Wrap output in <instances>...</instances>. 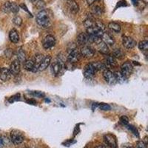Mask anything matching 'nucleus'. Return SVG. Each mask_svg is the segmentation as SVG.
<instances>
[{
    "mask_svg": "<svg viewBox=\"0 0 148 148\" xmlns=\"http://www.w3.org/2000/svg\"><path fill=\"white\" fill-rule=\"evenodd\" d=\"M36 21L39 26L42 27H48L51 25V21L48 12L46 10H41L36 16Z\"/></svg>",
    "mask_w": 148,
    "mask_h": 148,
    "instance_id": "nucleus-1",
    "label": "nucleus"
},
{
    "mask_svg": "<svg viewBox=\"0 0 148 148\" xmlns=\"http://www.w3.org/2000/svg\"><path fill=\"white\" fill-rule=\"evenodd\" d=\"M10 140L14 145H18L23 142L24 140H25V136L20 130H13L10 132Z\"/></svg>",
    "mask_w": 148,
    "mask_h": 148,
    "instance_id": "nucleus-2",
    "label": "nucleus"
},
{
    "mask_svg": "<svg viewBox=\"0 0 148 148\" xmlns=\"http://www.w3.org/2000/svg\"><path fill=\"white\" fill-rule=\"evenodd\" d=\"M2 10L5 13H13V14H17L19 10V6L15 2H7L4 4Z\"/></svg>",
    "mask_w": 148,
    "mask_h": 148,
    "instance_id": "nucleus-3",
    "label": "nucleus"
},
{
    "mask_svg": "<svg viewBox=\"0 0 148 148\" xmlns=\"http://www.w3.org/2000/svg\"><path fill=\"white\" fill-rule=\"evenodd\" d=\"M104 143L110 148H117V140L114 135L108 133L104 136Z\"/></svg>",
    "mask_w": 148,
    "mask_h": 148,
    "instance_id": "nucleus-4",
    "label": "nucleus"
},
{
    "mask_svg": "<svg viewBox=\"0 0 148 148\" xmlns=\"http://www.w3.org/2000/svg\"><path fill=\"white\" fill-rule=\"evenodd\" d=\"M103 77H104L105 82L110 85H113L116 83V79L114 73L110 70H104L103 72Z\"/></svg>",
    "mask_w": 148,
    "mask_h": 148,
    "instance_id": "nucleus-5",
    "label": "nucleus"
},
{
    "mask_svg": "<svg viewBox=\"0 0 148 148\" xmlns=\"http://www.w3.org/2000/svg\"><path fill=\"white\" fill-rule=\"evenodd\" d=\"M95 50L90 46H84L80 51V54L82 56L86 59H91L94 56Z\"/></svg>",
    "mask_w": 148,
    "mask_h": 148,
    "instance_id": "nucleus-6",
    "label": "nucleus"
},
{
    "mask_svg": "<svg viewBox=\"0 0 148 148\" xmlns=\"http://www.w3.org/2000/svg\"><path fill=\"white\" fill-rule=\"evenodd\" d=\"M56 39L52 35H47L44 38L42 41V45L45 49H50L55 46Z\"/></svg>",
    "mask_w": 148,
    "mask_h": 148,
    "instance_id": "nucleus-7",
    "label": "nucleus"
},
{
    "mask_svg": "<svg viewBox=\"0 0 148 148\" xmlns=\"http://www.w3.org/2000/svg\"><path fill=\"white\" fill-rule=\"evenodd\" d=\"M133 71V66L129 62H126L124 64L121 65V73L125 76L126 78H127L128 76H130L132 74Z\"/></svg>",
    "mask_w": 148,
    "mask_h": 148,
    "instance_id": "nucleus-8",
    "label": "nucleus"
},
{
    "mask_svg": "<svg viewBox=\"0 0 148 148\" xmlns=\"http://www.w3.org/2000/svg\"><path fill=\"white\" fill-rule=\"evenodd\" d=\"M81 57L80 52L77 49L75 48L71 51L69 56H67V62L70 63H76L78 62Z\"/></svg>",
    "mask_w": 148,
    "mask_h": 148,
    "instance_id": "nucleus-9",
    "label": "nucleus"
},
{
    "mask_svg": "<svg viewBox=\"0 0 148 148\" xmlns=\"http://www.w3.org/2000/svg\"><path fill=\"white\" fill-rule=\"evenodd\" d=\"M21 70V65H20V62L18 60V59H16V60L13 61L12 63L10 64V71L11 75H14V76H16L19 73Z\"/></svg>",
    "mask_w": 148,
    "mask_h": 148,
    "instance_id": "nucleus-10",
    "label": "nucleus"
},
{
    "mask_svg": "<svg viewBox=\"0 0 148 148\" xmlns=\"http://www.w3.org/2000/svg\"><path fill=\"white\" fill-rule=\"evenodd\" d=\"M96 72V71L94 69V67H92V64L90 63L84 67L83 74H84V77L87 78V79H91L95 76Z\"/></svg>",
    "mask_w": 148,
    "mask_h": 148,
    "instance_id": "nucleus-11",
    "label": "nucleus"
},
{
    "mask_svg": "<svg viewBox=\"0 0 148 148\" xmlns=\"http://www.w3.org/2000/svg\"><path fill=\"white\" fill-rule=\"evenodd\" d=\"M63 68L62 62L60 60H56L51 65V71L54 76H58Z\"/></svg>",
    "mask_w": 148,
    "mask_h": 148,
    "instance_id": "nucleus-12",
    "label": "nucleus"
},
{
    "mask_svg": "<svg viewBox=\"0 0 148 148\" xmlns=\"http://www.w3.org/2000/svg\"><path fill=\"white\" fill-rule=\"evenodd\" d=\"M122 44L124 47L127 49H132L136 45V40L130 36H123L122 38Z\"/></svg>",
    "mask_w": 148,
    "mask_h": 148,
    "instance_id": "nucleus-13",
    "label": "nucleus"
},
{
    "mask_svg": "<svg viewBox=\"0 0 148 148\" xmlns=\"http://www.w3.org/2000/svg\"><path fill=\"white\" fill-rule=\"evenodd\" d=\"M101 41L105 43L107 45H110V46H113L115 43L114 39H113V37L110 35L108 33H103L102 36H101Z\"/></svg>",
    "mask_w": 148,
    "mask_h": 148,
    "instance_id": "nucleus-14",
    "label": "nucleus"
},
{
    "mask_svg": "<svg viewBox=\"0 0 148 148\" xmlns=\"http://www.w3.org/2000/svg\"><path fill=\"white\" fill-rule=\"evenodd\" d=\"M51 56H45L43 60L42 61V62L40 63L39 64V71H43L45 70H46L47 68L50 64H51Z\"/></svg>",
    "mask_w": 148,
    "mask_h": 148,
    "instance_id": "nucleus-15",
    "label": "nucleus"
},
{
    "mask_svg": "<svg viewBox=\"0 0 148 148\" xmlns=\"http://www.w3.org/2000/svg\"><path fill=\"white\" fill-rule=\"evenodd\" d=\"M11 73H10L9 69L6 68V67H3L2 69H0V79L2 82L8 81L10 78Z\"/></svg>",
    "mask_w": 148,
    "mask_h": 148,
    "instance_id": "nucleus-16",
    "label": "nucleus"
},
{
    "mask_svg": "<svg viewBox=\"0 0 148 148\" xmlns=\"http://www.w3.org/2000/svg\"><path fill=\"white\" fill-rule=\"evenodd\" d=\"M67 7L69 8L70 11L73 13V14H77L78 12H79V5L76 3V1H74V0H69L67 2Z\"/></svg>",
    "mask_w": 148,
    "mask_h": 148,
    "instance_id": "nucleus-17",
    "label": "nucleus"
},
{
    "mask_svg": "<svg viewBox=\"0 0 148 148\" xmlns=\"http://www.w3.org/2000/svg\"><path fill=\"white\" fill-rule=\"evenodd\" d=\"M88 42V35L84 33H81L77 36V43L79 45H85Z\"/></svg>",
    "mask_w": 148,
    "mask_h": 148,
    "instance_id": "nucleus-18",
    "label": "nucleus"
},
{
    "mask_svg": "<svg viewBox=\"0 0 148 148\" xmlns=\"http://www.w3.org/2000/svg\"><path fill=\"white\" fill-rule=\"evenodd\" d=\"M97 48L98 51H99L101 53L104 54V55H108V54L109 53V48H108V46L103 41H101L99 43H98Z\"/></svg>",
    "mask_w": 148,
    "mask_h": 148,
    "instance_id": "nucleus-19",
    "label": "nucleus"
},
{
    "mask_svg": "<svg viewBox=\"0 0 148 148\" xmlns=\"http://www.w3.org/2000/svg\"><path fill=\"white\" fill-rule=\"evenodd\" d=\"M9 39L13 43H17L19 41V36L16 29H12L9 33Z\"/></svg>",
    "mask_w": 148,
    "mask_h": 148,
    "instance_id": "nucleus-20",
    "label": "nucleus"
},
{
    "mask_svg": "<svg viewBox=\"0 0 148 148\" xmlns=\"http://www.w3.org/2000/svg\"><path fill=\"white\" fill-rule=\"evenodd\" d=\"M105 64L106 66H109V67H115L117 66V62L116 60V58L113 56L111 55H108V56L105 59Z\"/></svg>",
    "mask_w": 148,
    "mask_h": 148,
    "instance_id": "nucleus-21",
    "label": "nucleus"
},
{
    "mask_svg": "<svg viewBox=\"0 0 148 148\" xmlns=\"http://www.w3.org/2000/svg\"><path fill=\"white\" fill-rule=\"evenodd\" d=\"M24 68L27 71H33L34 68V59L26 60L23 63Z\"/></svg>",
    "mask_w": 148,
    "mask_h": 148,
    "instance_id": "nucleus-22",
    "label": "nucleus"
},
{
    "mask_svg": "<svg viewBox=\"0 0 148 148\" xmlns=\"http://www.w3.org/2000/svg\"><path fill=\"white\" fill-rule=\"evenodd\" d=\"M92 65V67H94V69L97 71H104V70L107 68L106 64L104 63L101 62H96L91 63Z\"/></svg>",
    "mask_w": 148,
    "mask_h": 148,
    "instance_id": "nucleus-23",
    "label": "nucleus"
},
{
    "mask_svg": "<svg viewBox=\"0 0 148 148\" xmlns=\"http://www.w3.org/2000/svg\"><path fill=\"white\" fill-rule=\"evenodd\" d=\"M114 75L116 79V82L122 84V83H125V81H126L127 78L125 77L122 73H121V71H116V72L114 73Z\"/></svg>",
    "mask_w": 148,
    "mask_h": 148,
    "instance_id": "nucleus-24",
    "label": "nucleus"
},
{
    "mask_svg": "<svg viewBox=\"0 0 148 148\" xmlns=\"http://www.w3.org/2000/svg\"><path fill=\"white\" fill-rule=\"evenodd\" d=\"M108 27H109V28L111 30H113V31H114L116 33L120 32V30H121V26L118 23H116L115 22H110L108 24Z\"/></svg>",
    "mask_w": 148,
    "mask_h": 148,
    "instance_id": "nucleus-25",
    "label": "nucleus"
},
{
    "mask_svg": "<svg viewBox=\"0 0 148 148\" xmlns=\"http://www.w3.org/2000/svg\"><path fill=\"white\" fill-rule=\"evenodd\" d=\"M125 53H124V51L120 48L115 49L113 53V56L115 58H117V59H121L122 58L125 57Z\"/></svg>",
    "mask_w": 148,
    "mask_h": 148,
    "instance_id": "nucleus-26",
    "label": "nucleus"
},
{
    "mask_svg": "<svg viewBox=\"0 0 148 148\" xmlns=\"http://www.w3.org/2000/svg\"><path fill=\"white\" fill-rule=\"evenodd\" d=\"M17 56H18V60L20 62H25L26 61V54L25 51L22 49H19L17 52Z\"/></svg>",
    "mask_w": 148,
    "mask_h": 148,
    "instance_id": "nucleus-27",
    "label": "nucleus"
},
{
    "mask_svg": "<svg viewBox=\"0 0 148 148\" xmlns=\"http://www.w3.org/2000/svg\"><path fill=\"white\" fill-rule=\"evenodd\" d=\"M138 48L141 50V51L144 52H147L148 51V42L147 40L141 41L138 43Z\"/></svg>",
    "mask_w": 148,
    "mask_h": 148,
    "instance_id": "nucleus-28",
    "label": "nucleus"
},
{
    "mask_svg": "<svg viewBox=\"0 0 148 148\" xmlns=\"http://www.w3.org/2000/svg\"><path fill=\"white\" fill-rule=\"evenodd\" d=\"M92 14H94V15H97V16H101L103 13V10L101 7L99 6H98V5H96L94 7L92 8Z\"/></svg>",
    "mask_w": 148,
    "mask_h": 148,
    "instance_id": "nucleus-29",
    "label": "nucleus"
},
{
    "mask_svg": "<svg viewBox=\"0 0 148 148\" xmlns=\"http://www.w3.org/2000/svg\"><path fill=\"white\" fill-rule=\"evenodd\" d=\"M127 126V128L128 130H129L130 131H131L132 133H133V134L136 136L138 137L139 136V134H138V130H137L136 127H135L134 126H133V125H130L129 124H128L127 125H126Z\"/></svg>",
    "mask_w": 148,
    "mask_h": 148,
    "instance_id": "nucleus-30",
    "label": "nucleus"
},
{
    "mask_svg": "<svg viewBox=\"0 0 148 148\" xmlns=\"http://www.w3.org/2000/svg\"><path fill=\"white\" fill-rule=\"evenodd\" d=\"M13 22L17 26H21L22 24V19L19 16H16L14 18H13Z\"/></svg>",
    "mask_w": 148,
    "mask_h": 148,
    "instance_id": "nucleus-31",
    "label": "nucleus"
},
{
    "mask_svg": "<svg viewBox=\"0 0 148 148\" xmlns=\"http://www.w3.org/2000/svg\"><path fill=\"white\" fill-rule=\"evenodd\" d=\"M99 108L101 110H110L111 109V107L109 104H105V103H101V104H99Z\"/></svg>",
    "mask_w": 148,
    "mask_h": 148,
    "instance_id": "nucleus-32",
    "label": "nucleus"
},
{
    "mask_svg": "<svg viewBox=\"0 0 148 148\" xmlns=\"http://www.w3.org/2000/svg\"><path fill=\"white\" fill-rule=\"evenodd\" d=\"M19 99H20V94H19V93H17V94L12 96L11 97L8 99V101L10 103H12V102H14V101H18V100Z\"/></svg>",
    "mask_w": 148,
    "mask_h": 148,
    "instance_id": "nucleus-33",
    "label": "nucleus"
},
{
    "mask_svg": "<svg viewBox=\"0 0 148 148\" xmlns=\"http://www.w3.org/2000/svg\"><path fill=\"white\" fill-rule=\"evenodd\" d=\"M120 122L124 125H127L129 124V119L125 116H121V118H120Z\"/></svg>",
    "mask_w": 148,
    "mask_h": 148,
    "instance_id": "nucleus-34",
    "label": "nucleus"
},
{
    "mask_svg": "<svg viewBox=\"0 0 148 148\" xmlns=\"http://www.w3.org/2000/svg\"><path fill=\"white\" fill-rule=\"evenodd\" d=\"M33 96H36V97H44L45 96V93L42 92H39V91H32V92H30Z\"/></svg>",
    "mask_w": 148,
    "mask_h": 148,
    "instance_id": "nucleus-35",
    "label": "nucleus"
},
{
    "mask_svg": "<svg viewBox=\"0 0 148 148\" xmlns=\"http://www.w3.org/2000/svg\"><path fill=\"white\" fill-rule=\"evenodd\" d=\"M36 7L39 9H41V10H42V9H43L45 7V2L43 0H40V1H39V2L36 3Z\"/></svg>",
    "mask_w": 148,
    "mask_h": 148,
    "instance_id": "nucleus-36",
    "label": "nucleus"
},
{
    "mask_svg": "<svg viewBox=\"0 0 148 148\" xmlns=\"http://www.w3.org/2000/svg\"><path fill=\"white\" fill-rule=\"evenodd\" d=\"M147 144L145 143L143 141H138L136 144V148H147Z\"/></svg>",
    "mask_w": 148,
    "mask_h": 148,
    "instance_id": "nucleus-37",
    "label": "nucleus"
},
{
    "mask_svg": "<svg viewBox=\"0 0 148 148\" xmlns=\"http://www.w3.org/2000/svg\"><path fill=\"white\" fill-rule=\"evenodd\" d=\"M27 102L29 104H34V105H36V101L34 99H27Z\"/></svg>",
    "mask_w": 148,
    "mask_h": 148,
    "instance_id": "nucleus-38",
    "label": "nucleus"
},
{
    "mask_svg": "<svg viewBox=\"0 0 148 148\" xmlns=\"http://www.w3.org/2000/svg\"><path fill=\"white\" fill-rule=\"evenodd\" d=\"M98 1H100V0H87V3H88V5H91L95 2H98Z\"/></svg>",
    "mask_w": 148,
    "mask_h": 148,
    "instance_id": "nucleus-39",
    "label": "nucleus"
},
{
    "mask_svg": "<svg viewBox=\"0 0 148 148\" xmlns=\"http://www.w3.org/2000/svg\"><path fill=\"white\" fill-rule=\"evenodd\" d=\"M4 147V140L2 137L0 136V148H3Z\"/></svg>",
    "mask_w": 148,
    "mask_h": 148,
    "instance_id": "nucleus-40",
    "label": "nucleus"
},
{
    "mask_svg": "<svg viewBox=\"0 0 148 148\" xmlns=\"http://www.w3.org/2000/svg\"><path fill=\"white\" fill-rule=\"evenodd\" d=\"M20 7H22L23 9H25V10H26V11H27V12H28L29 14H30V13L28 11V10H27V8H26L25 5H24V4H22V5H20Z\"/></svg>",
    "mask_w": 148,
    "mask_h": 148,
    "instance_id": "nucleus-41",
    "label": "nucleus"
},
{
    "mask_svg": "<svg viewBox=\"0 0 148 148\" xmlns=\"http://www.w3.org/2000/svg\"><path fill=\"white\" fill-rule=\"evenodd\" d=\"M120 148H133V147H132L130 146V145H121V147H120Z\"/></svg>",
    "mask_w": 148,
    "mask_h": 148,
    "instance_id": "nucleus-42",
    "label": "nucleus"
},
{
    "mask_svg": "<svg viewBox=\"0 0 148 148\" xmlns=\"http://www.w3.org/2000/svg\"><path fill=\"white\" fill-rule=\"evenodd\" d=\"M94 148H106V147L103 145H98V146L95 147Z\"/></svg>",
    "mask_w": 148,
    "mask_h": 148,
    "instance_id": "nucleus-43",
    "label": "nucleus"
},
{
    "mask_svg": "<svg viewBox=\"0 0 148 148\" xmlns=\"http://www.w3.org/2000/svg\"><path fill=\"white\" fill-rule=\"evenodd\" d=\"M132 2L134 5H137V4H138V0H132Z\"/></svg>",
    "mask_w": 148,
    "mask_h": 148,
    "instance_id": "nucleus-44",
    "label": "nucleus"
},
{
    "mask_svg": "<svg viewBox=\"0 0 148 148\" xmlns=\"http://www.w3.org/2000/svg\"><path fill=\"white\" fill-rule=\"evenodd\" d=\"M144 2H145V3H147V2H148V0H143Z\"/></svg>",
    "mask_w": 148,
    "mask_h": 148,
    "instance_id": "nucleus-45",
    "label": "nucleus"
},
{
    "mask_svg": "<svg viewBox=\"0 0 148 148\" xmlns=\"http://www.w3.org/2000/svg\"><path fill=\"white\" fill-rule=\"evenodd\" d=\"M30 2H36V0H30Z\"/></svg>",
    "mask_w": 148,
    "mask_h": 148,
    "instance_id": "nucleus-46",
    "label": "nucleus"
},
{
    "mask_svg": "<svg viewBox=\"0 0 148 148\" xmlns=\"http://www.w3.org/2000/svg\"><path fill=\"white\" fill-rule=\"evenodd\" d=\"M25 148H27V147H25Z\"/></svg>",
    "mask_w": 148,
    "mask_h": 148,
    "instance_id": "nucleus-47",
    "label": "nucleus"
},
{
    "mask_svg": "<svg viewBox=\"0 0 148 148\" xmlns=\"http://www.w3.org/2000/svg\"><path fill=\"white\" fill-rule=\"evenodd\" d=\"M0 69H1V68H0Z\"/></svg>",
    "mask_w": 148,
    "mask_h": 148,
    "instance_id": "nucleus-48",
    "label": "nucleus"
}]
</instances>
